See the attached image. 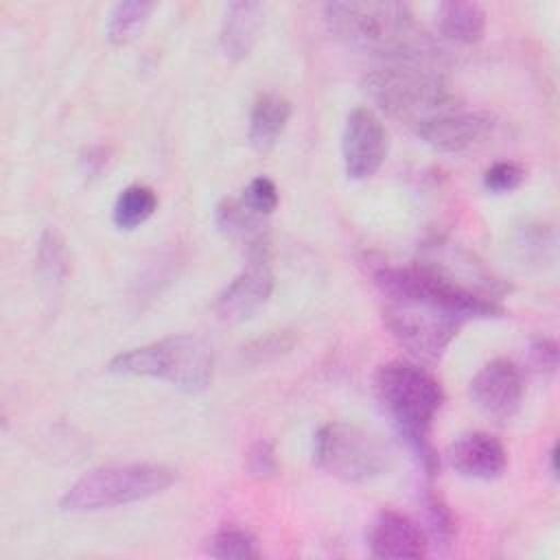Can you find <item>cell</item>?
Returning <instances> with one entry per match:
<instances>
[{"instance_id": "6da1fadb", "label": "cell", "mask_w": 560, "mask_h": 560, "mask_svg": "<svg viewBox=\"0 0 560 560\" xmlns=\"http://www.w3.org/2000/svg\"><path fill=\"white\" fill-rule=\"evenodd\" d=\"M324 20L330 33L346 46L387 63H413L440 68L444 50L440 42L416 20L405 2H328Z\"/></svg>"}, {"instance_id": "7a4b0ae2", "label": "cell", "mask_w": 560, "mask_h": 560, "mask_svg": "<svg viewBox=\"0 0 560 560\" xmlns=\"http://www.w3.org/2000/svg\"><path fill=\"white\" fill-rule=\"evenodd\" d=\"M374 396L385 416L407 440L424 472H438V453L431 446V427L444 405L440 381L416 361H389L381 365L372 378Z\"/></svg>"}, {"instance_id": "3957f363", "label": "cell", "mask_w": 560, "mask_h": 560, "mask_svg": "<svg viewBox=\"0 0 560 560\" xmlns=\"http://www.w3.org/2000/svg\"><path fill=\"white\" fill-rule=\"evenodd\" d=\"M378 291L387 302H405L446 313L459 322L501 317L499 300L470 291L427 260L405 267H381L374 273Z\"/></svg>"}, {"instance_id": "277c9868", "label": "cell", "mask_w": 560, "mask_h": 560, "mask_svg": "<svg viewBox=\"0 0 560 560\" xmlns=\"http://www.w3.org/2000/svg\"><path fill=\"white\" fill-rule=\"evenodd\" d=\"M361 85L381 112L413 125V129L420 122L457 107L448 81L433 66L387 63L368 72Z\"/></svg>"}, {"instance_id": "5b68a950", "label": "cell", "mask_w": 560, "mask_h": 560, "mask_svg": "<svg viewBox=\"0 0 560 560\" xmlns=\"http://www.w3.org/2000/svg\"><path fill=\"white\" fill-rule=\"evenodd\" d=\"M107 370L122 376L160 378L177 389L199 392L212 378V352L201 337L179 332L116 354Z\"/></svg>"}, {"instance_id": "8992f818", "label": "cell", "mask_w": 560, "mask_h": 560, "mask_svg": "<svg viewBox=\"0 0 560 560\" xmlns=\"http://www.w3.org/2000/svg\"><path fill=\"white\" fill-rule=\"evenodd\" d=\"M175 477L171 466L153 462L98 466L79 477L63 492L59 508L63 512H98L136 503L164 492Z\"/></svg>"}, {"instance_id": "52a82bcc", "label": "cell", "mask_w": 560, "mask_h": 560, "mask_svg": "<svg viewBox=\"0 0 560 560\" xmlns=\"http://www.w3.org/2000/svg\"><path fill=\"white\" fill-rule=\"evenodd\" d=\"M313 462L346 483H365L389 468L392 451L370 429L350 422H326L313 438Z\"/></svg>"}, {"instance_id": "ba28073f", "label": "cell", "mask_w": 560, "mask_h": 560, "mask_svg": "<svg viewBox=\"0 0 560 560\" xmlns=\"http://www.w3.org/2000/svg\"><path fill=\"white\" fill-rule=\"evenodd\" d=\"M383 322L396 343L420 365L438 363L464 326L446 313L405 302H387Z\"/></svg>"}, {"instance_id": "9c48e42d", "label": "cell", "mask_w": 560, "mask_h": 560, "mask_svg": "<svg viewBox=\"0 0 560 560\" xmlns=\"http://www.w3.org/2000/svg\"><path fill=\"white\" fill-rule=\"evenodd\" d=\"M497 118L488 112H468L455 107L420 122L416 133L440 153H468L488 144L497 131Z\"/></svg>"}, {"instance_id": "30bf717a", "label": "cell", "mask_w": 560, "mask_h": 560, "mask_svg": "<svg viewBox=\"0 0 560 560\" xmlns=\"http://www.w3.org/2000/svg\"><path fill=\"white\" fill-rule=\"evenodd\" d=\"M341 155L350 179H368L383 166L387 158V131L374 109L354 107L346 116Z\"/></svg>"}, {"instance_id": "8fae6325", "label": "cell", "mask_w": 560, "mask_h": 560, "mask_svg": "<svg viewBox=\"0 0 560 560\" xmlns=\"http://www.w3.org/2000/svg\"><path fill=\"white\" fill-rule=\"evenodd\" d=\"M468 392L479 411L494 420H510L521 409L523 374L510 359L488 361L468 383Z\"/></svg>"}, {"instance_id": "7c38bea8", "label": "cell", "mask_w": 560, "mask_h": 560, "mask_svg": "<svg viewBox=\"0 0 560 560\" xmlns=\"http://www.w3.org/2000/svg\"><path fill=\"white\" fill-rule=\"evenodd\" d=\"M273 271L271 258H247L241 273L223 287L214 300V313L228 324L243 322L252 317L258 308L267 304L273 293Z\"/></svg>"}, {"instance_id": "4fadbf2b", "label": "cell", "mask_w": 560, "mask_h": 560, "mask_svg": "<svg viewBox=\"0 0 560 560\" xmlns=\"http://www.w3.org/2000/svg\"><path fill=\"white\" fill-rule=\"evenodd\" d=\"M448 466L470 479H497L508 468L505 446L486 431H468L457 435L446 448Z\"/></svg>"}, {"instance_id": "5bb4252c", "label": "cell", "mask_w": 560, "mask_h": 560, "mask_svg": "<svg viewBox=\"0 0 560 560\" xmlns=\"http://www.w3.org/2000/svg\"><path fill=\"white\" fill-rule=\"evenodd\" d=\"M370 553L383 560L422 558L427 556V534L424 529L402 512L383 510L370 527Z\"/></svg>"}, {"instance_id": "9a60e30c", "label": "cell", "mask_w": 560, "mask_h": 560, "mask_svg": "<svg viewBox=\"0 0 560 560\" xmlns=\"http://www.w3.org/2000/svg\"><path fill=\"white\" fill-rule=\"evenodd\" d=\"M214 225L247 258H271V234L265 217L252 212L241 199L223 197L214 206Z\"/></svg>"}, {"instance_id": "2e32d148", "label": "cell", "mask_w": 560, "mask_h": 560, "mask_svg": "<svg viewBox=\"0 0 560 560\" xmlns=\"http://www.w3.org/2000/svg\"><path fill=\"white\" fill-rule=\"evenodd\" d=\"M262 4L252 0H236L225 4L219 46L230 61H241L252 52L262 26Z\"/></svg>"}, {"instance_id": "e0dca14e", "label": "cell", "mask_w": 560, "mask_h": 560, "mask_svg": "<svg viewBox=\"0 0 560 560\" xmlns=\"http://www.w3.org/2000/svg\"><path fill=\"white\" fill-rule=\"evenodd\" d=\"M291 118V103L273 92L260 94L249 112V144L258 153H269L280 140L287 122Z\"/></svg>"}, {"instance_id": "ac0fdd59", "label": "cell", "mask_w": 560, "mask_h": 560, "mask_svg": "<svg viewBox=\"0 0 560 560\" xmlns=\"http://www.w3.org/2000/svg\"><path fill=\"white\" fill-rule=\"evenodd\" d=\"M435 28L446 42L475 44L486 33V11L477 2H440L435 9Z\"/></svg>"}, {"instance_id": "d6986e66", "label": "cell", "mask_w": 560, "mask_h": 560, "mask_svg": "<svg viewBox=\"0 0 560 560\" xmlns=\"http://www.w3.org/2000/svg\"><path fill=\"white\" fill-rule=\"evenodd\" d=\"M158 210V195L144 184L122 188L112 208V221L118 230H136Z\"/></svg>"}, {"instance_id": "ffe728a7", "label": "cell", "mask_w": 560, "mask_h": 560, "mask_svg": "<svg viewBox=\"0 0 560 560\" xmlns=\"http://www.w3.org/2000/svg\"><path fill=\"white\" fill-rule=\"evenodd\" d=\"M153 9H155L153 2H140V0L114 4L107 13V26H105V35L109 44L125 46L131 39H136L138 33L149 22Z\"/></svg>"}, {"instance_id": "44dd1931", "label": "cell", "mask_w": 560, "mask_h": 560, "mask_svg": "<svg viewBox=\"0 0 560 560\" xmlns=\"http://www.w3.org/2000/svg\"><path fill=\"white\" fill-rule=\"evenodd\" d=\"M208 553L212 558H221V560H247V558H258V545L256 538L241 527H221L208 545Z\"/></svg>"}, {"instance_id": "7402d4cb", "label": "cell", "mask_w": 560, "mask_h": 560, "mask_svg": "<svg viewBox=\"0 0 560 560\" xmlns=\"http://www.w3.org/2000/svg\"><path fill=\"white\" fill-rule=\"evenodd\" d=\"M37 260H39V269L42 273L52 280V282H61L68 273V252H66V243L63 238L55 232V230H44L42 238H39V249H37Z\"/></svg>"}, {"instance_id": "603a6c76", "label": "cell", "mask_w": 560, "mask_h": 560, "mask_svg": "<svg viewBox=\"0 0 560 560\" xmlns=\"http://www.w3.org/2000/svg\"><path fill=\"white\" fill-rule=\"evenodd\" d=\"M523 179H525V168L518 162H512V160L494 162L483 173V186L490 192H497V195L516 190L523 184Z\"/></svg>"}, {"instance_id": "cb8c5ba5", "label": "cell", "mask_w": 560, "mask_h": 560, "mask_svg": "<svg viewBox=\"0 0 560 560\" xmlns=\"http://www.w3.org/2000/svg\"><path fill=\"white\" fill-rule=\"evenodd\" d=\"M241 201L256 214L269 217L278 206V188L269 177H254L241 195Z\"/></svg>"}, {"instance_id": "d4e9b609", "label": "cell", "mask_w": 560, "mask_h": 560, "mask_svg": "<svg viewBox=\"0 0 560 560\" xmlns=\"http://www.w3.org/2000/svg\"><path fill=\"white\" fill-rule=\"evenodd\" d=\"M245 466L247 472L256 479H271L278 475V459H276V448L267 440H256L245 455Z\"/></svg>"}, {"instance_id": "484cf974", "label": "cell", "mask_w": 560, "mask_h": 560, "mask_svg": "<svg viewBox=\"0 0 560 560\" xmlns=\"http://www.w3.org/2000/svg\"><path fill=\"white\" fill-rule=\"evenodd\" d=\"M291 346H293V335L287 330H282V332L278 330V332L267 335L265 339H256L254 343H249L243 350V357H247V361H252V363H265V361H271V359L284 354Z\"/></svg>"}, {"instance_id": "4316f807", "label": "cell", "mask_w": 560, "mask_h": 560, "mask_svg": "<svg viewBox=\"0 0 560 560\" xmlns=\"http://www.w3.org/2000/svg\"><path fill=\"white\" fill-rule=\"evenodd\" d=\"M424 510H427V518H429V527L433 532L435 538H442V540H448L455 532V521H453V514L448 512L446 503L431 490L424 492Z\"/></svg>"}, {"instance_id": "83f0119b", "label": "cell", "mask_w": 560, "mask_h": 560, "mask_svg": "<svg viewBox=\"0 0 560 560\" xmlns=\"http://www.w3.org/2000/svg\"><path fill=\"white\" fill-rule=\"evenodd\" d=\"M529 365L542 376H551L558 368V346L553 339L538 337L529 346Z\"/></svg>"}, {"instance_id": "f1b7e54d", "label": "cell", "mask_w": 560, "mask_h": 560, "mask_svg": "<svg viewBox=\"0 0 560 560\" xmlns=\"http://www.w3.org/2000/svg\"><path fill=\"white\" fill-rule=\"evenodd\" d=\"M556 459H558V446H553L549 451V470H551L553 479H558V464H556Z\"/></svg>"}]
</instances>
